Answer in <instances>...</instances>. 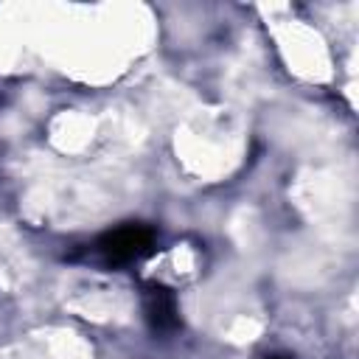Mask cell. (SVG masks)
<instances>
[{"label":"cell","instance_id":"6da1fadb","mask_svg":"<svg viewBox=\"0 0 359 359\" xmlns=\"http://www.w3.org/2000/svg\"><path fill=\"white\" fill-rule=\"evenodd\" d=\"M154 238L157 236L149 224H121V227L104 233L98 238L95 250L104 258V264L123 266V264H132V261L149 255L154 247Z\"/></svg>","mask_w":359,"mask_h":359},{"label":"cell","instance_id":"7a4b0ae2","mask_svg":"<svg viewBox=\"0 0 359 359\" xmlns=\"http://www.w3.org/2000/svg\"><path fill=\"white\" fill-rule=\"evenodd\" d=\"M143 314L154 334H171L180 325L177 294L163 283H146L143 289Z\"/></svg>","mask_w":359,"mask_h":359},{"label":"cell","instance_id":"3957f363","mask_svg":"<svg viewBox=\"0 0 359 359\" xmlns=\"http://www.w3.org/2000/svg\"><path fill=\"white\" fill-rule=\"evenodd\" d=\"M266 359H289V356H266Z\"/></svg>","mask_w":359,"mask_h":359}]
</instances>
